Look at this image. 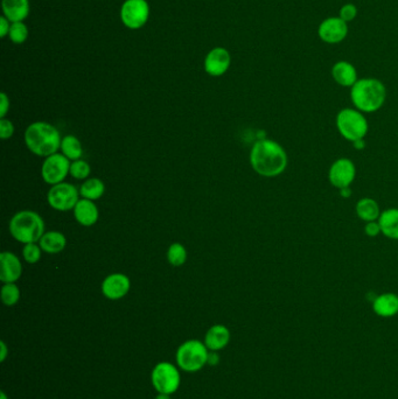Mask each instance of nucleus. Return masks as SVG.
<instances>
[{"mask_svg":"<svg viewBox=\"0 0 398 399\" xmlns=\"http://www.w3.org/2000/svg\"><path fill=\"white\" fill-rule=\"evenodd\" d=\"M0 296H1L3 304L8 307H12V306L18 304L19 300H20V289L15 282L4 284L1 287Z\"/></svg>","mask_w":398,"mask_h":399,"instance_id":"27","label":"nucleus"},{"mask_svg":"<svg viewBox=\"0 0 398 399\" xmlns=\"http://www.w3.org/2000/svg\"><path fill=\"white\" fill-rule=\"evenodd\" d=\"M168 263L174 268L183 266L187 260V250L181 243H173L167 250Z\"/></svg>","mask_w":398,"mask_h":399,"instance_id":"26","label":"nucleus"},{"mask_svg":"<svg viewBox=\"0 0 398 399\" xmlns=\"http://www.w3.org/2000/svg\"><path fill=\"white\" fill-rule=\"evenodd\" d=\"M250 165L258 176L276 178L285 172L289 157L285 148L272 139L257 140L250 151Z\"/></svg>","mask_w":398,"mask_h":399,"instance_id":"1","label":"nucleus"},{"mask_svg":"<svg viewBox=\"0 0 398 399\" xmlns=\"http://www.w3.org/2000/svg\"><path fill=\"white\" fill-rule=\"evenodd\" d=\"M333 80L344 88H351L358 82V70L348 61H338L332 67Z\"/></svg>","mask_w":398,"mask_h":399,"instance_id":"18","label":"nucleus"},{"mask_svg":"<svg viewBox=\"0 0 398 399\" xmlns=\"http://www.w3.org/2000/svg\"><path fill=\"white\" fill-rule=\"evenodd\" d=\"M8 110H10V99L5 92L0 94V118L6 117Z\"/></svg>","mask_w":398,"mask_h":399,"instance_id":"34","label":"nucleus"},{"mask_svg":"<svg viewBox=\"0 0 398 399\" xmlns=\"http://www.w3.org/2000/svg\"><path fill=\"white\" fill-rule=\"evenodd\" d=\"M12 237L24 246L38 243L44 234V219L33 210H22L10 221Z\"/></svg>","mask_w":398,"mask_h":399,"instance_id":"4","label":"nucleus"},{"mask_svg":"<svg viewBox=\"0 0 398 399\" xmlns=\"http://www.w3.org/2000/svg\"><path fill=\"white\" fill-rule=\"evenodd\" d=\"M1 8L10 22H25L30 15V0H1Z\"/></svg>","mask_w":398,"mask_h":399,"instance_id":"19","label":"nucleus"},{"mask_svg":"<svg viewBox=\"0 0 398 399\" xmlns=\"http://www.w3.org/2000/svg\"><path fill=\"white\" fill-rule=\"evenodd\" d=\"M204 342L209 352H219L231 342V330L224 325H214L207 330Z\"/></svg>","mask_w":398,"mask_h":399,"instance_id":"17","label":"nucleus"},{"mask_svg":"<svg viewBox=\"0 0 398 399\" xmlns=\"http://www.w3.org/2000/svg\"><path fill=\"white\" fill-rule=\"evenodd\" d=\"M373 311L381 318H392L398 314L397 294L388 292L377 296L373 301Z\"/></svg>","mask_w":398,"mask_h":399,"instance_id":"20","label":"nucleus"},{"mask_svg":"<svg viewBox=\"0 0 398 399\" xmlns=\"http://www.w3.org/2000/svg\"><path fill=\"white\" fill-rule=\"evenodd\" d=\"M47 201L58 212H69L80 201V191L72 183H58L48 191Z\"/></svg>","mask_w":398,"mask_h":399,"instance_id":"9","label":"nucleus"},{"mask_svg":"<svg viewBox=\"0 0 398 399\" xmlns=\"http://www.w3.org/2000/svg\"><path fill=\"white\" fill-rule=\"evenodd\" d=\"M60 150L63 152V155H66L70 162H75V160H80L82 155H83V147L81 144L80 140L77 139L76 137L73 135L66 136L63 138L61 142V147Z\"/></svg>","mask_w":398,"mask_h":399,"instance_id":"25","label":"nucleus"},{"mask_svg":"<svg viewBox=\"0 0 398 399\" xmlns=\"http://www.w3.org/2000/svg\"><path fill=\"white\" fill-rule=\"evenodd\" d=\"M379 223L382 235L389 239L398 241V208L385 209L381 212Z\"/></svg>","mask_w":398,"mask_h":399,"instance_id":"22","label":"nucleus"},{"mask_svg":"<svg viewBox=\"0 0 398 399\" xmlns=\"http://www.w3.org/2000/svg\"><path fill=\"white\" fill-rule=\"evenodd\" d=\"M154 399H171V395H167V393H158L157 397Z\"/></svg>","mask_w":398,"mask_h":399,"instance_id":"40","label":"nucleus"},{"mask_svg":"<svg viewBox=\"0 0 398 399\" xmlns=\"http://www.w3.org/2000/svg\"><path fill=\"white\" fill-rule=\"evenodd\" d=\"M335 125L341 137L351 143L365 139L368 135V119L358 109L345 108L339 111V114H336Z\"/></svg>","mask_w":398,"mask_h":399,"instance_id":"5","label":"nucleus"},{"mask_svg":"<svg viewBox=\"0 0 398 399\" xmlns=\"http://www.w3.org/2000/svg\"><path fill=\"white\" fill-rule=\"evenodd\" d=\"M355 212L358 219L365 221V223L379 221L381 217L380 205L377 203L376 200L370 198H363L358 201L355 205Z\"/></svg>","mask_w":398,"mask_h":399,"instance_id":"23","label":"nucleus"},{"mask_svg":"<svg viewBox=\"0 0 398 399\" xmlns=\"http://www.w3.org/2000/svg\"><path fill=\"white\" fill-rule=\"evenodd\" d=\"M69 159L63 153H55L44 159L41 166V176L47 185L55 186L58 183L65 182L70 172Z\"/></svg>","mask_w":398,"mask_h":399,"instance_id":"10","label":"nucleus"},{"mask_svg":"<svg viewBox=\"0 0 398 399\" xmlns=\"http://www.w3.org/2000/svg\"><path fill=\"white\" fill-rule=\"evenodd\" d=\"M365 234L367 235L368 237L372 238L377 237L379 235L382 234L379 221H373V222H368V223H365Z\"/></svg>","mask_w":398,"mask_h":399,"instance_id":"33","label":"nucleus"},{"mask_svg":"<svg viewBox=\"0 0 398 399\" xmlns=\"http://www.w3.org/2000/svg\"><path fill=\"white\" fill-rule=\"evenodd\" d=\"M219 363V355L217 352H209L207 366H215Z\"/></svg>","mask_w":398,"mask_h":399,"instance_id":"36","label":"nucleus"},{"mask_svg":"<svg viewBox=\"0 0 398 399\" xmlns=\"http://www.w3.org/2000/svg\"><path fill=\"white\" fill-rule=\"evenodd\" d=\"M28 34H30L28 27L25 22H12L8 37L13 44H22L28 39Z\"/></svg>","mask_w":398,"mask_h":399,"instance_id":"28","label":"nucleus"},{"mask_svg":"<svg viewBox=\"0 0 398 399\" xmlns=\"http://www.w3.org/2000/svg\"><path fill=\"white\" fill-rule=\"evenodd\" d=\"M231 53L226 48H213L206 56L205 70L209 76H222L231 68Z\"/></svg>","mask_w":398,"mask_h":399,"instance_id":"14","label":"nucleus"},{"mask_svg":"<svg viewBox=\"0 0 398 399\" xmlns=\"http://www.w3.org/2000/svg\"><path fill=\"white\" fill-rule=\"evenodd\" d=\"M102 294L109 300H119L130 292L131 282L128 275L123 273H113L103 280Z\"/></svg>","mask_w":398,"mask_h":399,"instance_id":"13","label":"nucleus"},{"mask_svg":"<svg viewBox=\"0 0 398 399\" xmlns=\"http://www.w3.org/2000/svg\"><path fill=\"white\" fill-rule=\"evenodd\" d=\"M0 280L4 284L17 282L22 275V262L19 257L10 251L0 253Z\"/></svg>","mask_w":398,"mask_h":399,"instance_id":"15","label":"nucleus"},{"mask_svg":"<svg viewBox=\"0 0 398 399\" xmlns=\"http://www.w3.org/2000/svg\"><path fill=\"white\" fill-rule=\"evenodd\" d=\"M151 383L158 393L173 395L181 384L179 366L169 362H159L151 373Z\"/></svg>","mask_w":398,"mask_h":399,"instance_id":"7","label":"nucleus"},{"mask_svg":"<svg viewBox=\"0 0 398 399\" xmlns=\"http://www.w3.org/2000/svg\"><path fill=\"white\" fill-rule=\"evenodd\" d=\"M150 18L147 0H125L121 8V20L128 30H140Z\"/></svg>","mask_w":398,"mask_h":399,"instance_id":"8","label":"nucleus"},{"mask_svg":"<svg viewBox=\"0 0 398 399\" xmlns=\"http://www.w3.org/2000/svg\"><path fill=\"white\" fill-rule=\"evenodd\" d=\"M351 99L355 109L363 114H374L384 105L387 99V88L377 78H358L351 88Z\"/></svg>","mask_w":398,"mask_h":399,"instance_id":"3","label":"nucleus"},{"mask_svg":"<svg viewBox=\"0 0 398 399\" xmlns=\"http://www.w3.org/2000/svg\"><path fill=\"white\" fill-rule=\"evenodd\" d=\"M8 356V344L4 341L0 342V362H5V359Z\"/></svg>","mask_w":398,"mask_h":399,"instance_id":"37","label":"nucleus"},{"mask_svg":"<svg viewBox=\"0 0 398 399\" xmlns=\"http://www.w3.org/2000/svg\"><path fill=\"white\" fill-rule=\"evenodd\" d=\"M41 251L42 249L40 246H38L37 243H28V244H25L22 249V257L26 263L37 264L41 260Z\"/></svg>","mask_w":398,"mask_h":399,"instance_id":"30","label":"nucleus"},{"mask_svg":"<svg viewBox=\"0 0 398 399\" xmlns=\"http://www.w3.org/2000/svg\"><path fill=\"white\" fill-rule=\"evenodd\" d=\"M104 192H106V185L99 178L85 180L80 188L81 196L87 200H92V201H96L102 198Z\"/></svg>","mask_w":398,"mask_h":399,"instance_id":"24","label":"nucleus"},{"mask_svg":"<svg viewBox=\"0 0 398 399\" xmlns=\"http://www.w3.org/2000/svg\"><path fill=\"white\" fill-rule=\"evenodd\" d=\"M347 35L348 24L340 17L326 18L318 27V37L326 44H340Z\"/></svg>","mask_w":398,"mask_h":399,"instance_id":"12","label":"nucleus"},{"mask_svg":"<svg viewBox=\"0 0 398 399\" xmlns=\"http://www.w3.org/2000/svg\"><path fill=\"white\" fill-rule=\"evenodd\" d=\"M208 354L209 350L205 342L199 340L185 341L176 350V366L186 373H197L207 366Z\"/></svg>","mask_w":398,"mask_h":399,"instance_id":"6","label":"nucleus"},{"mask_svg":"<svg viewBox=\"0 0 398 399\" xmlns=\"http://www.w3.org/2000/svg\"><path fill=\"white\" fill-rule=\"evenodd\" d=\"M339 17L342 19L344 22H347V24L348 22L355 20V18L358 17V8H356V5L351 4V3L345 4L342 8H340Z\"/></svg>","mask_w":398,"mask_h":399,"instance_id":"31","label":"nucleus"},{"mask_svg":"<svg viewBox=\"0 0 398 399\" xmlns=\"http://www.w3.org/2000/svg\"><path fill=\"white\" fill-rule=\"evenodd\" d=\"M24 139L32 153L44 158L58 153L63 142L59 130L47 121H35L28 125Z\"/></svg>","mask_w":398,"mask_h":399,"instance_id":"2","label":"nucleus"},{"mask_svg":"<svg viewBox=\"0 0 398 399\" xmlns=\"http://www.w3.org/2000/svg\"><path fill=\"white\" fill-rule=\"evenodd\" d=\"M39 246L44 253L55 255V253H63L66 249L67 238L63 232L60 231H47L39 241Z\"/></svg>","mask_w":398,"mask_h":399,"instance_id":"21","label":"nucleus"},{"mask_svg":"<svg viewBox=\"0 0 398 399\" xmlns=\"http://www.w3.org/2000/svg\"><path fill=\"white\" fill-rule=\"evenodd\" d=\"M11 24L12 22L4 15L0 17V37L1 39L8 37V33H10V30H11Z\"/></svg>","mask_w":398,"mask_h":399,"instance_id":"35","label":"nucleus"},{"mask_svg":"<svg viewBox=\"0 0 398 399\" xmlns=\"http://www.w3.org/2000/svg\"><path fill=\"white\" fill-rule=\"evenodd\" d=\"M15 135V125L10 119H0V138L3 140L10 139Z\"/></svg>","mask_w":398,"mask_h":399,"instance_id":"32","label":"nucleus"},{"mask_svg":"<svg viewBox=\"0 0 398 399\" xmlns=\"http://www.w3.org/2000/svg\"><path fill=\"white\" fill-rule=\"evenodd\" d=\"M0 399H8V395L5 393V391L0 392Z\"/></svg>","mask_w":398,"mask_h":399,"instance_id":"41","label":"nucleus"},{"mask_svg":"<svg viewBox=\"0 0 398 399\" xmlns=\"http://www.w3.org/2000/svg\"><path fill=\"white\" fill-rule=\"evenodd\" d=\"M353 146H354L355 150L362 151L365 148V140L358 139L353 143Z\"/></svg>","mask_w":398,"mask_h":399,"instance_id":"39","label":"nucleus"},{"mask_svg":"<svg viewBox=\"0 0 398 399\" xmlns=\"http://www.w3.org/2000/svg\"><path fill=\"white\" fill-rule=\"evenodd\" d=\"M339 193L340 195H341V198H351V187L341 188V189H339Z\"/></svg>","mask_w":398,"mask_h":399,"instance_id":"38","label":"nucleus"},{"mask_svg":"<svg viewBox=\"0 0 398 399\" xmlns=\"http://www.w3.org/2000/svg\"><path fill=\"white\" fill-rule=\"evenodd\" d=\"M356 178V167L348 158H339L333 162L329 171V183L336 189L351 187Z\"/></svg>","mask_w":398,"mask_h":399,"instance_id":"11","label":"nucleus"},{"mask_svg":"<svg viewBox=\"0 0 398 399\" xmlns=\"http://www.w3.org/2000/svg\"><path fill=\"white\" fill-rule=\"evenodd\" d=\"M92 169L90 165L85 160H75L72 162L70 165V176H73L74 179L76 180H87L88 176H90Z\"/></svg>","mask_w":398,"mask_h":399,"instance_id":"29","label":"nucleus"},{"mask_svg":"<svg viewBox=\"0 0 398 399\" xmlns=\"http://www.w3.org/2000/svg\"><path fill=\"white\" fill-rule=\"evenodd\" d=\"M74 217L77 223L83 227H92L97 223L99 217V208L95 202L87 198H81L74 208Z\"/></svg>","mask_w":398,"mask_h":399,"instance_id":"16","label":"nucleus"}]
</instances>
